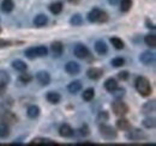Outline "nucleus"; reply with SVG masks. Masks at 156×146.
I'll use <instances>...</instances> for the list:
<instances>
[{
	"instance_id": "nucleus-32",
	"label": "nucleus",
	"mask_w": 156,
	"mask_h": 146,
	"mask_svg": "<svg viewBox=\"0 0 156 146\" xmlns=\"http://www.w3.org/2000/svg\"><path fill=\"white\" fill-rule=\"evenodd\" d=\"M70 23L73 25V26H79V25H82V23H83V18H82V16L80 15H73L71 19H70Z\"/></svg>"
},
{
	"instance_id": "nucleus-43",
	"label": "nucleus",
	"mask_w": 156,
	"mask_h": 146,
	"mask_svg": "<svg viewBox=\"0 0 156 146\" xmlns=\"http://www.w3.org/2000/svg\"><path fill=\"white\" fill-rule=\"evenodd\" d=\"M11 46V42L7 41V40H4V38H0V48H6V47H10Z\"/></svg>"
},
{
	"instance_id": "nucleus-36",
	"label": "nucleus",
	"mask_w": 156,
	"mask_h": 146,
	"mask_svg": "<svg viewBox=\"0 0 156 146\" xmlns=\"http://www.w3.org/2000/svg\"><path fill=\"white\" fill-rule=\"evenodd\" d=\"M25 56H27L28 59H30V60H33V59L37 57V55H36V50H35V47H30V48H28V49L25 50Z\"/></svg>"
},
{
	"instance_id": "nucleus-1",
	"label": "nucleus",
	"mask_w": 156,
	"mask_h": 146,
	"mask_svg": "<svg viewBox=\"0 0 156 146\" xmlns=\"http://www.w3.org/2000/svg\"><path fill=\"white\" fill-rule=\"evenodd\" d=\"M135 86H136V90L138 91V93L142 97H148L151 95L153 89H151L150 82L145 77H138L135 82Z\"/></svg>"
},
{
	"instance_id": "nucleus-33",
	"label": "nucleus",
	"mask_w": 156,
	"mask_h": 146,
	"mask_svg": "<svg viewBox=\"0 0 156 146\" xmlns=\"http://www.w3.org/2000/svg\"><path fill=\"white\" fill-rule=\"evenodd\" d=\"M156 125L155 122V119L154 117H147V119H144L143 120V126L145 128H148V129H150V128H154Z\"/></svg>"
},
{
	"instance_id": "nucleus-25",
	"label": "nucleus",
	"mask_w": 156,
	"mask_h": 146,
	"mask_svg": "<svg viewBox=\"0 0 156 146\" xmlns=\"http://www.w3.org/2000/svg\"><path fill=\"white\" fill-rule=\"evenodd\" d=\"M100 12H101V10L98 9V7L93 9V10L88 13V20H89L90 23H96L98 19V16H100Z\"/></svg>"
},
{
	"instance_id": "nucleus-38",
	"label": "nucleus",
	"mask_w": 156,
	"mask_h": 146,
	"mask_svg": "<svg viewBox=\"0 0 156 146\" xmlns=\"http://www.w3.org/2000/svg\"><path fill=\"white\" fill-rule=\"evenodd\" d=\"M112 93H113V96H114L117 99H121V97L125 95V89H119V88H117Z\"/></svg>"
},
{
	"instance_id": "nucleus-47",
	"label": "nucleus",
	"mask_w": 156,
	"mask_h": 146,
	"mask_svg": "<svg viewBox=\"0 0 156 146\" xmlns=\"http://www.w3.org/2000/svg\"><path fill=\"white\" fill-rule=\"evenodd\" d=\"M80 145H93V143H89V141H83V143H79Z\"/></svg>"
},
{
	"instance_id": "nucleus-42",
	"label": "nucleus",
	"mask_w": 156,
	"mask_h": 146,
	"mask_svg": "<svg viewBox=\"0 0 156 146\" xmlns=\"http://www.w3.org/2000/svg\"><path fill=\"white\" fill-rule=\"evenodd\" d=\"M6 89H7V83L1 80L0 82V96H2L5 92H6Z\"/></svg>"
},
{
	"instance_id": "nucleus-12",
	"label": "nucleus",
	"mask_w": 156,
	"mask_h": 146,
	"mask_svg": "<svg viewBox=\"0 0 156 146\" xmlns=\"http://www.w3.org/2000/svg\"><path fill=\"white\" fill-rule=\"evenodd\" d=\"M51 50L53 53V56L59 57L60 55L62 54V52H64V44L60 41H55V42H53L51 44Z\"/></svg>"
},
{
	"instance_id": "nucleus-20",
	"label": "nucleus",
	"mask_w": 156,
	"mask_h": 146,
	"mask_svg": "<svg viewBox=\"0 0 156 146\" xmlns=\"http://www.w3.org/2000/svg\"><path fill=\"white\" fill-rule=\"evenodd\" d=\"M62 9H64V5H62V2H60V1L53 2V4L49 5V11H51L53 15H59V13H61Z\"/></svg>"
},
{
	"instance_id": "nucleus-24",
	"label": "nucleus",
	"mask_w": 156,
	"mask_h": 146,
	"mask_svg": "<svg viewBox=\"0 0 156 146\" xmlns=\"http://www.w3.org/2000/svg\"><path fill=\"white\" fill-rule=\"evenodd\" d=\"M119 4H120V11L121 12H129L133 5V1L132 0H120Z\"/></svg>"
},
{
	"instance_id": "nucleus-18",
	"label": "nucleus",
	"mask_w": 156,
	"mask_h": 146,
	"mask_svg": "<svg viewBox=\"0 0 156 146\" xmlns=\"http://www.w3.org/2000/svg\"><path fill=\"white\" fill-rule=\"evenodd\" d=\"M115 125H117L118 129H120V130H127V129H130V128H131V123H130V121H129V120H126V119H124V117L119 119Z\"/></svg>"
},
{
	"instance_id": "nucleus-2",
	"label": "nucleus",
	"mask_w": 156,
	"mask_h": 146,
	"mask_svg": "<svg viewBox=\"0 0 156 146\" xmlns=\"http://www.w3.org/2000/svg\"><path fill=\"white\" fill-rule=\"evenodd\" d=\"M98 130H100L101 137H102L103 139H106V140H114V139H117L118 133H117V130L112 127V126H108V125H106V123H101Z\"/></svg>"
},
{
	"instance_id": "nucleus-14",
	"label": "nucleus",
	"mask_w": 156,
	"mask_h": 146,
	"mask_svg": "<svg viewBox=\"0 0 156 146\" xmlns=\"http://www.w3.org/2000/svg\"><path fill=\"white\" fill-rule=\"evenodd\" d=\"M46 98H47V101H48L49 103H52V104H58L59 102H60V99H61V96L59 95L58 92L49 91V92H47Z\"/></svg>"
},
{
	"instance_id": "nucleus-13",
	"label": "nucleus",
	"mask_w": 156,
	"mask_h": 146,
	"mask_svg": "<svg viewBox=\"0 0 156 146\" xmlns=\"http://www.w3.org/2000/svg\"><path fill=\"white\" fill-rule=\"evenodd\" d=\"M95 50H96V53L100 55H105L107 52H108V47H107V44L102 41V40H98L95 42Z\"/></svg>"
},
{
	"instance_id": "nucleus-46",
	"label": "nucleus",
	"mask_w": 156,
	"mask_h": 146,
	"mask_svg": "<svg viewBox=\"0 0 156 146\" xmlns=\"http://www.w3.org/2000/svg\"><path fill=\"white\" fill-rule=\"evenodd\" d=\"M70 4H73V5H77V4H79L80 2V0H67Z\"/></svg>"
},
{
	"instance_id": "nucleus-11",
	"label": "nucleus",
	"mask_w": 156,
	"mask_h": 146,
	"mask_svg": "<svg viewBox=\"0 0 156 146\" xmlns=\"http://www.w3.org/2000/svg\"><path fill=\"white\" fill-rule=\"evenodd\" d=\"M87 75H88V78H90L93 80H98L103 75V71L98 67H91L87 71Z\"/></svg>"
},
{
	"instance_id": "nucleus-34",
	"label": "nucleus",
	"mask_w": 156,
	"mask_h": 146,
	"mask_svg": "<svg viewBox=\"0 0 156 146\" xmlns=\"http://www.w3.org/2000/svg\"><path fill=\"white\" fill-rule=\"evenodd\" d=\"M20 80L23 83V84H29V83L33 80V75L29 74V73L22 72V74L20 75Z\"/></svg>"
},
{
	"instance_id": "nucleus-10",
	"label": "nucleus",
	"mask_w": 156,
	"mask_h": 146,
	"mask_svg": "<svg viewBox=\"0 0 156 146\" xmlns=\"http://www.w3.org/2000/svg\"><path fill=\"white\" fill-rule=\"evenodd\" d=\"M59 134H60L62 138H71V137H73L75 130H73V128L71 127L70 125L64 123L61 127L59 128Z\"/></svg>"
},
{
	"instance_id": "nucleus-19",
	"label": "nucleus",
	"mask_w": 156,
	"mask_h": 146,
	"mask_svg": "<svg viewBox=\"0 0 156 146\" xmlns=\"http://www.w3.org/2000/svg\"><path fill=\"white\" fill-rule=\"evenodd\" d=\"M15 9V4L12 0H4L1 2V11L5 12V13H9L11 12L12 10Z\"/></svg>"
},
{
	"instance_id": "nucleus-23",
	"label": "nucleus",
	"mask_w": 156,
	"mask_h": 146,
	"mask_svg": "<svg viewBox=\"0 0 156 146\" xmlns=\"http://www.w3.org/2000/svg\"><path fill=\"white\" fill-rule=\"evenodd\" d=\"M27 115L30 117V119H36V117H39L40 115V108L37 106H30L28 110H27Z\"/></svg>"
},
{
	"instance_id": "nucleus-21",
	"label": "nucleus",
	"mask_w": 156,
	"mask_h": 146,
	"mask_svg": "<svg viewBox=\"0 0 156 146\" xmlns=\"http://www.w3.org/2000/svg\"><path fill=\"white\" fill-rule=\"evenodd\" d=\"M67 90H69V92H71V93H77L78 91L82 90V83L79 80H75V82L70 83L69 86H67Z\"/></svg>"
},
{
	"instance_id": "nucleus-26",
	"label": "nucleus",
	"mask_w": 156,
	"mask_h": 146,
	"mask_svg": "<svg viewBox=\"0 0 156 146\" xmlns=\"http://www.w3.org/2000/svg\"><path fill=\"white\" fill-rule=\"evenodd\" d=\"M94 96H95V90H94L93 88H89V89L84 90L83 95H82V97H83V99H84L85 102H90V101H93Z\"/></svg>"
},
{
	"instance_id": "nucleus-41",
	"label": "nucleus",
	"mask_w": 156,
	"mask_h": 146,
	"mask_svg": "<svg viewBox=\"0 0 156 146\" xmlns=\"http://www.w3.org/2000/svg\"><path fill=\"white\" fill-rule=\"evenodd\" d=\"M129 77H130V74H129L127 71H122V72L118 73V78H119L120 80H127Z\"/></svg>"
},
{
	"instance_id": "nucleus-48",
	"label": "nucleus",
	"mask_w": 156,
	"mask_h": 146,
	"mask_svg": "<svg viewBox=\"0 0 156 146\" xmlns=\"http://www.w3.org/2000/svg\"><path fill=\"white\" fill-rule=\"evenodd\" d=\"M0 33H1V29H0Z\"/></svg>"
},
{
	"instance_id": "nucleus-9",
	"label": "nucleus",
	"mask_w": 156,
	"mask_h": 146,
	"mask_svg": "<svg viewBox=\"0 0 156 146\" xmlns=\"http://www.w3.org/2000/svg\"><path fill=\"white\" fill-rule=\"evenodd\" d=\"M36 79L42 86H47L49 83H51V75L49 73L46 72V71H40L36 74Z\"/></svg>"
},
{
	"instance_id": "nucleus-3",
	"label": "nucleus",
	"mask_w": 156,
	"mask_h": 146,
	"mask_svg": "<svg viewBox=\"0 0 156 146\" xmlns=\"http://www.w3.org/2000/svg\"><path fill=\"white\" fill-rule=\"evenodd\" d=\"M0 122L7 125V126H11V125H16L18 122V116L12 113L11 110H2L1 114H0Z\"/></svg>"
},
{
	"instance_id": "nucleus-16",
	"label": "nucleus",
	"mask_w": 156,
	"mask_h": 146,
	"mask_svg": "<svg viewBox=\"0 0 156 146\" xmlns=\"http://www.w3.org/2000/svg\"><path fill=\"white\" fill-rule=\"evenodd\" d=\"M118 88V82L114 78H108L105 82V89L108 92H113Z\"/></svg>"
},
{
	"instance_id": "nucleus-5",
	"label": "nucleus",
	"mask_w": 156,
	"mask_h": 146,
	"mask_svg": "<svg viewBox=\"0 0 156 146\" xmlns=\"http://www.w3.org/2000/svg\"><path fill=\"white\" fill-rule=\"evenodd\" d=\"M129 132H127V139H130V140H133V141H138V140H140V139H145L147 138V135L144 134V132L143 130H140V129H138V128H130V129H127Z\"/></svg>"
},
{
	"instance_id": "nucleus-35",
	"label": "nucleus",
	"mask_w": 156,
	"mask_h": 146,
	"mask_svg": "<svg viewBox=\"0 0 156 146\" xmlns=\"http://www.w3.org/2000/svg\"><path fill=\"white\" fill-rule=\"evenodd\" d=\"M35 50H36L37 57L39 56H46V55L48 54V49L44 46H37V47H35Z\"/></svg>"
},
{
	"instance_id": "nucleus-37",
	"label": "nucleus",
	"mask_w": 156,
	"mask_h": 146,
	"mask_svg": "<svg viewBox=\"0 0 156 146\" xmlns=\"http://www.w3.org/2000/svg\"><path fill=\"white\" fill-rule=\"evenodd\" d=\"M112 65L114 67H122L125 65V60L122 57H115V59L112 60Z\"/></svg>"
},
{
	"instance_id": "nucleus-15",
	"label": "nucleus",
	"mask_w": 156,
	"mask_h": 146,
	"mask_svg": "<svg viewBox=\"0 0 156 146\" xmlns=\"http://www.w3.org/2000/svg\"><path fill=\"white\" fill-rule=\"evenodd\" d=\"M30 145H57V143L44 138H35L30 141Z\"/></svg>"
},
{
	"instance_id": "nucleus-30",
	"label": "nucleus",
	"mask_w": 156,
	"mask_h": 146,
	"mask_svg": "<svg viewBox=\"0 0 156 146\" xmlns=\"http://www.w3.org/2000/svg\"><path fill=\"white\" fill-rule=\"evenodd\" d=\"M111 43H112V46H113L115 49H122L124 46H125L124 41H122L121 38H119V37H112V38H111Z\"/></svg>"
},
{
	"instance_id": "nucleus-45",
	"label": "nucleus",
	"mask_w": 156,
	"mask_h": 146,
	"mask_svg": "<svg viewBox=\"0 0 156 146\" xmlns=\"http://www.w3.org/2000/svg\"><path fill=\"white\" fill-rule=\"evenodd\" d=\"M119 1H120V0H108V2H109L111 5H117V4H119Z\"/></svg>"
},
{
	"instance_id": "nucleus-28",
	"label": "nucleus",
	"mask_w": 156,
	"mask_h": 146,
	"mask_svg": "<svg viewBox=\"0 0 156 146\" xmlns=\"http://www.w3.org/2000/svg\"><path fill=\"white\" fill-rule=\"evenodd\" d=\"M154 110H155V101L147 102L142 107V114H149V113H153Z\"/></svg>"
},
{
	"instance_id": "nucleus-39",
	"label": "nucleus",
	"mask_w": 156,
	"mask_h": 146,
	"mask_svg": "<svg viewBox=\"0 0 156 146\" xmlns=\"http://www.w3.org/2000/svg\"><path fill=\"white\" fill-rule=\"evenodd\" d=\"M107 20H108V15H107V12L101 11V12H100V16H98V23H106Z\"/></svg>"
},
{
	"instance_id": "nucleus-22",
	"label": "nucleus",
	"mask_w": 156,
	"mask_h": 146,
	"mask_svg": "<svg viewBox=\"0 0 156 146\" xmlns=\"http://www.w3.org/2000/svg\"><path fill=\"white\" fill-rule=\"evenodd\" d=\"M12 67H13L16 71H18V72H25L27 68H28L27 64H25L24 61H22V60H15V61L12 62Z\"/></svg>"
},
{
	"instance_id": "nucleus-7",
	"label": "nucleus",
	"mask_w": 156,
	"mask_h": 146,
	"mask_svg": "<svg viewBox=\"0 0 156 146\" xmlns=\"http://www.w3.org/2000/svg\"><path fill=\"white\" fill-rule=\"evenodd\" d=\"M139 61L143 65H147V66L154 65L155 64V54L151 53V52H143L139 55Z\"/></svg>"
},
{
	"instance_id": "nucleus-17",
	"label": "nucleus",
	"mask_w": 156,
	"mask_h": 146,
	"mask_svg": "<svg viewBox=\"0 0 156 146\" xmlns=\"http://www.w3.org/2000/svg\"><path fill=\"white\" fill-rule=\"evenodd\" d=\"M47 23H48V18H47L46 15H37V16L34 18V25L37 26V28L44 26Z\"/></svg>"
},
{
	"instance_id": "nucleus-6",
	"label": "nucleus",
	"mask_w": 156,
	"mask_h": 146,
	"mask_svg": "<svg viewBox=\"0 0 156 146\" xmlns=\"http://www.w3.org/2000/svg\"><path fill=\"white\" fill-rule=\"evenodd\" d=\"M73 53L77 56L78 59H87L89 55H90V52L89 49L87 48V46L82 44V43H78L75 46V49H73Z\"/></svg>"
},
{
	"instance_id": "nucleus-44",
	"label": "nucleus",
	"mask_w": 156,
	"mask_h": 146,
	"mask_svg": "<svg viewBox=\"0 0 156 146\" xmlns=\"http://www.w3.org/2000/svg\"><path fill=\"white\" fill-rule=\"evenodd\" d=\"M145 24H147V28H149V29H153V30L155 29V25H154V24H153V23H151L149 19H147V20H145Z\"/></svg>"
},
{
	"instance_id": "nucleus-27",
	"label": "nucleus",
	"mask_w": 156,
	"mask_h": 146,
	"mask_svg": "<svg viewBox=\"0 0 156 146\" xmlns=\"http://www.w3.org/2000/svg\"><path fill=\"white\" fill-rule=\"evenodd\" d=\"M144 43L150 47V48H155L156 47V36L154 34H149L144 37Z\"/></svg>"
},
{
	"instance_id": "nucleus-8",
	"label": "nucleus",
	"mask_w": 156,
	"mask_h": 146,
	"mask_svg": "<svg viewBox=\"0 0 156 146\" xmlns=\"http://www.w3.org/2000/svg\"><path fill=\"white\" fill-rule=\"evenodd\" d=\"M65 71L69 74H71V75H76V74L80 72V66L76 61H70V62H67L65 65Z\"/></svg>"
},
{
	"instance_id": "nucleus-31",
	"label": "nucleus",
	"mask_w": 156,
	"mask_h": 146,
	"mask_svg": "<svg viewBox=\"0 0 156 146\" xmlns=\"http://www.w3.org/2000/svg\"><path fill=\"white\" fill-rule=\"evenodd\" d=\"M9 135H10V128H9V126L2 123V122H0V138L5 139Z\"/></svg>"
},
{
	"instance_id": "nucleus-29",
	"label": "nucleus",
	"mask_w": 156,
	"mask_h": 146,
	"mask_svg": "<svg viewBox=\"0 0 156 146\" xmlns=\"http://www.w3.org/2000/svg\"><path fill=\"white\" fill-rule=\"evenodd\" d=\"M109 120V115H108V113L107 111H100L98 114V117H96V122H98V125H101V123H106L107 121Z\"/></svg>"
},
{
	"instance_id": "nucleus-40",
	"label": "nucleus",
	"mask_w": 156,
	"mask_h": 146,
	"mask_svg": "<svg viewBox=\"0 0 156 146\" xmlns=\"http://www.w3.org/2000/svg\"><path fill=\"white\" fill-rule=\"evenodd\" d=\"M79 132H80V135L82 137H87V135L90 134V129H89V127L87 125H83V127H80Z\"/></svg>"
},
{
	"instance_id": "nucleus-4",
	"label": "nucleus",
	"mask_w": 156,
	"mask_h": 146,
	"mask_svg": "<svg viewBox=\"0 0 156 146\" xmlns=\"http://www.w3.org/2000/svg\"><path fill=\"white\" fill-rule=\"evenodd\" d=\"M112 110L117 116H124L129 113V106L121 99H117L112 103Z\"/></svg>"
}]
</instances>
